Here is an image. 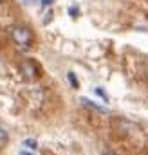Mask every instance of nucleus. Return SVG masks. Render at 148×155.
<instances>
[{"mask_svg":"<svg viewBox=\"0 0 148 155\" xmlns=\"http://www.w3.org/2000/svg\"><path fill=\"white\" fill-rule=\"evenodd\" d=\"M94 92H96V94H98V96H99V97H101V99L105 101V103L109 101V96H107V94L103 92V88H94Z\"/></svg>","mask_w":148,"mask_h":155,"instance_id":"0eeeda50","label":"nucleus"},{"mask_svg":"<svg viewBox=\"0 0 148 155\" xmlns=\"http://www.w3.org/2000/svg\"><path fill=\"white\" fill-rule=\"evenodd\" d=\"M20 71L27 79H38L40 78V67L33 60H24L22 65H20Z\"/></svg>","mask_w":148,"mask_h":155,"instance_id":"f03ea898","label":"nucleus"},{"mask_svg":"<svg viewBox=\"0 0 148 155\" xmlns=\"http://www.w3.org/2000/svg\"><path fill=\"white\" fill-rule=\"evenodd\" d=\"M11 40L20 49H29L35 41V36H33V31L27 25H13L11 27Z\"/></svg>","mask_w":148,"mask_h":155,"instance_id":"f257e3e1","label":"nucleus"},{"mask_svg":"<svg viewBox=\"0 0 148 155\" xmlns=\"http://www.w3.org/2000/svg\"><path fill=\"white\" fill-rule=\"evenodd\" d=\"M18 155H36V153H33V150H31V152H27V150H22Z\"/></svg>","mask_w":148,"mask_h":155,"instance_id":"9d476101","label":"nucleus"},{"mask_svg":"<svg viewBox=\"0 0 148 155\" xmlns=\"http://www.w3.org/2000/svg\"><path fill=\"white\" fill-rule=\"evenodd\" d=\"M22 146H25L27 150H33V152H35L38 148V143L35 139H24V141H22Z\"/></svg>","mask_w":148,"mask_h":155,"instance_id":"20e7f679","label":"nucleus"},{"mask_svg":"<svg viewBox=\"0 0 148 155\" xmlns=\"http://www.w3.org/2000/svg\"><path fill=\"white\" fill-rule=\"evenodd\" d=\"M103 155H117V153H114V152H105Z\"/></svg>","mask_w":148,"mask_h":155,"instance_id":"9b49d317","label":"nucleus"},{"mask_svg":"<svg viewBox=\"0 0 148 155\" xmlns=\"http://www.w3.org/2000/svg\"><path fill=\"white\" fill-rule=\"evenodd\" d=\"M7 141H9V135H7V132L0 126V148H4V146L7 144Z\"/></svg>","mask_w":148,"mask_h":155,"instance_id":"39448f33","label":"nucleus"},{"mask_svg":"<svg viewBox=\"0 0 148 155\" xmlns=\"http://www.w3.org/2000/svg\"><path fill=\"white\" fill-rule=\"evenodd\" d=\"M33 2H35V0H25V4H33Z\"/></svg>","mask_w":148,"mask_h":155,"instance_id":"f8f14e48","label":"nucleus"},{"mask_svg":"<svg viewBox=\"0 0 148 155\" xmlns=\"http://www.w3.org/2000/svg\"><path fill=\"white\" fill-rule=\"evenodd\" d=\"M67 79H69V83L72 85V88H79V83H78V79L74 76V72H69V74H67Z\"/></svg>","mask_w":148,"mask_h":155,"instance_id":"423d86ee","label":"nucleus"},{"mask_svg":"<svg viewBox=\"0 0 148 155\" xmlns=\"http://www.w3.org/2000/svg\"><path fill=\"white\" fill-rule=\"evenodd\" d=\"M78 13H79V9H78L76 5H71V7H69V15H71L72 18H76V16H78Z\"/></svg>","mask_w":148,"mask_h":155,"instance_id":"6e6552de","label":"nucleus"},{"mask_svg":"<svg viewBox=\"0 0 148 155\" xmlns=\"http://www.w3.org/2000/svg\"><path fill=\"white\" fill-rule=\"evenodd\" d=\"M81 103H83L87 108H92V110H96V112H99V114H107V112H109L105 107H99V105L92 103V101H90V99H87V97H81Z\"/></svg>","mask_w":148,"mask_h":155,"instance_id":"7ed1b4c3","label":"nucleus"},{"mask_svg":"<svg viewBox=\"0 0 148 155\" xmlns=\"http://www.w3.org/2000/svg\"><path fill=\"white\" fill-rule=\"evenodd\" d=\"M2 7H4V2H2V0H0V11H2Z\"/></svg>","mask_w":148,"mask_h":155,"instance_id":"ddd939ff","label":"nucleus"},{"mask_svg":"<svg viewBox=\"0 0 148 155\" xmlns=\"http://www.w3.org/2000/svg\"><path fill=\"white\" fill-rule=\"evenodd\" d=\"M52 2H54V0H42V5H43V7H47V5H51Z\"/></svg>","mask_w":148,"mask_h":155,"instance_id":"1a4fd4ad","label":"nucleus"}]
</instances>
